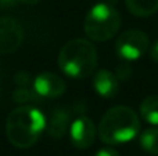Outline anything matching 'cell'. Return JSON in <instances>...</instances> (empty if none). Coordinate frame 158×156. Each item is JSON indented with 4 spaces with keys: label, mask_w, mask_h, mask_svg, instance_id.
<instances>
[{
    "label": "cell",
    "mask_w": 158,
    "mask_h": 156,
    "mask_svg": "<svg viewBox=\"0 0 158 156\" xmlns=\"http://www.w3.org/2000/svg\"><path fill=\"white\" fill-rule=\"evenodd\" d=\"M140 115L147 123L158 126V96H150L140 104Z\"/></svg>",
    "instance_id": "12"
},
{
    "label": "cell",
    "mask_w": 158,
    "mask_h": 156,
    "mask_svg": "<svg viewBox=\"0 0 158 156\" xmlns=\"http://www.w3.org/2000/svg\"><path fill=\"white\" fill-rule=\"evenodd\" d=\"M115 75H117L118 80H129L131 79L132 77V68H131V65L128 64V61H126L125 64L118 65Z\"/></svg>",
    "instance_id": "15"
},
{
    "label": "cell",
    "mask_w": 158,
    "mask_h": 156,
    "mask_svg": "<svg viewBox=\"0 0 158 156\" xmlns=\"http://www.w3.org/2000/svg\"><path fill=\"white\" fill-rule=\"evenodd\" d=\"M93 88L103 98H114L118 94L119 80L117 75L108 69H100L94 73L93 77Z\"/></svg>",
    "instance_id": "9"
},
{
    "label": "cell",
    "mask_w": 158,
    "mask_h": 156,
    "mask_svg": "<svg viewBox=\"0 0 158 156\" xmlns=\"http://www.w3.org/2000/svg\"><path fill=\"white\" fill-rule=\"evenodd\" d=\"M140 130L137 113L125 105L112 107L98 123V137L107 145H119L132 141Z\"/></svg>",
    "instance_id": "2"
},
{
    "label": "cell",
    "mask_w": 158,
    "mask_h": 156,
    "mask_svg": "<svg viewBox=\"0 0 158 156\" xmlns=\"http://www.w3.org/2000/svg\"><path fill=\"white\" fill-rule=\"evenodd\" d=\"M17 3H18V0H0V8L8 10V8H13Z\"/></svg>",
    "instance_id": "18"
},
{
    "label": "cell",
    "mask_w": 158,
    "mask_h": 156,
    "mask_svg": "<svg viewBox=\"0 0 158 156\" xmlns=\"http://www.w3.org/2000/svg\"><path fill=\"white\" fill-rule=\"evenodd\" d=\"M46 116L33 105H19L6 120V137L19 149L33 146L46 131Z\"/></svg>",
    "instance_id": "1"
},
{
    "label": "cell",
    "mask_w": 158,
    "mask_h": 156,
    "mask_svg": "<svg viewBox=\"0 0 158 156\" xmlns=\"http://www.w3.org/2000/svg\"><path fill=\"white\" fill-rule=\"evenodd\" d=\"M121 26V15L111 4L98 3L85 17L83 30L90 40L107 41L117 35Z\"/></svg>",
    "instance_id": "4"
},
{
    "label": "cell",
    "mask_w": 158,
    "mask_h": 156,
    "mask_svg": "<svg viewBox=\"0 0 158 156\" xmlns=\"http://www.w3.org/2000/svg\"><path fill=\"white\" fill-rule=\"evenodd\" d=\"M69 140L78 149H86L96 140V126L87 116H79L69 126Z\"/></svg>",
    "instance_id": "8"
},
{
    "label": "cell",
    "mask_w": 158,
    "mask_h": 156,
    "mask_svg": "<svg viewBox=\"0 0 158 156\" xmlns=\"http://www.w3.org/2000/svg\"><path fill=\"white\" fill-rule=\"evenodd\" d=\"M14 82H15L17 87H29L32 84V77L29 76L28 72H18L14 76Z\"/></svg>",
    "instance_id": "16"
},
{
    "label": "cell",
    "mask_w": 158,
    "mask_h": 156,
    "mask_svg": "<svg viewBox=\"0 0 158 156\" xmlns=\"http://www.w3.org/2000/svg\"><path fill=\"white\" fill-rule=\"evenodd\" d=\"M97 50L87 39H72L58 53V68L69 79H85L97 68Z\"/></svg>",
    "instance_id": "3"
},
{
    "label": "cell",
    "mask_w": 158,
    "mask_h": 156,
    "mask_svg": "<svg viewBox=\"0 0 158 156\" xmlns=\"http://www.w3.org/2000/svg\"><path fill=\"white\" fill-rule=\"evenodd\" d=\"M140 145L146 152L151 155H158V129L153 127L140 135Z\"/></svg>",
    "instance_id": "14"
},
{
    "label": "cell",
    "mask_w": 158,
    "mask_h": 156,
    "mask_svg": "<svg viewBox=\"0 0 158 156\" xmlns=\"http://www.w3.org/2000/svg\"><path fill=\"white\" fill-rule=\"evenodd\" d=\"M18 2L24 3V4H28V6H33V4H38L40 0H18Z\"/></svg>",
    "instance_id": "20"
},
{
    "label": "cell",
    "mask_w": 158,
    "mask_h": 156,
    "mask_svg": "<svg viewBox=\"0 0 158 156\" xmlns=\"http://www.w3.org/2000/svg\"><path fill=\"white\" fill-rule=\"evenodd\" d=\"M22 40V25L13 17H0V54L15 53L21 47Z\"/></svg>",
    "instance_id": "6"
},
{
    "label": "cell",
    "mask_w": 158,
    "mask_h": 156,
    "mask_svg": "<svg viewBox=\"0 0 158 156\" xmlns=\"http://www.w3.org/2000/svg\"><path fill=\"white\" fill-rule=\"evenodd\" d=\"M13 99H14V102L18 105H29V104H36V102H39L42 99V97H39L33 88L17 87L13 93Z\"/></svg>",
    "instance_id": "13"
},
{
    "label": "cell",
    "mask_w": 158,
    "mask_h": 156,
    "mask_svg": "<svg viewBox=\"0 0 158 156\" xmlns=\"http://www.w3.org/2000/svg\"><path fill=\"white\" fill-rule=\"evenodd\" d=\"M125 4L136 17H148L158 11V0H125Z\"/></svg>",
    "instance_id": "11"
},
{
    "label": "cell",
    "mask_w": 158,
    "mask_h": 156,
    "mask_svg": "<svg viewBox=\"0 0 158 156\" xmlns=\"http://www.w3.org/2000/svg\"><path fill=\"white\" fill-rule=\"evenodd\" d=\"M94 156H119V155H118V152L112 148H101L96 152Z\"/></svg>",
    "instance_id": "17"
},
{
    "label": "cell",
    "mask_w": 158,
    "mask_h": 156,
    "mask_svg": "<svg viewBox=\"0 0 158 156\" xmlns=\"http://www.w3.org/2000/svg\"><path fill=\"white\" fill-rule=\"evenodd\" d=\"M32 88L36 91L39 97L52 99L63 96L67 90V84L63 77L53 73V72H43L33 79Z\"/></svg>",
    "instance_id": "7"
},
{
    "label": "cell",
    "mask_w": 158,
    "mask_h": 156,
    "mask_svg": "<svg viewBox=\"0 0 158 156\" xmlns=\"http://www.w3.org/2000/svg\"><path fill=\"white\" fill-rule=\"evenodd\" d=\"M69 126H71V120L68 112L65 109H56L53 111L46 123V133L52 138L60 140L67 134Z\"/></svg>",
    "instance_id": "10"
},
{
    "label": "cell",
    "mask_w": 158,
    "mask_h": 156,
    "mask_svg": "<svg viewBox=\"0 0 158 156\" xmlns=\"http://www.w3.org/2000/svg\"><path fill=\"white\" fill-rule=\"evenodd\" d=\"M150 57L153 61H156V62H158V41H156L154 43V46L151 47L150 50Z\"/></svg>",
    "instance_id": "19"
},
{
    "label": "cell",
    "mask_w": 158,
    "mask_h": 156,
    "mask_svg": "<svg viewBox=\"0 0 158 156\" xmlns=\"http://www.w3.org/2000/svg\"><path fill=\"white\" fill-rule=\"evenodd\" d=\"M148 37L139 29H129L119 35L115 41V51L118 57L125 61H136L142 58L148 50Z\"/></svg>",
    "instance_id": "5"
}]
</instances>
